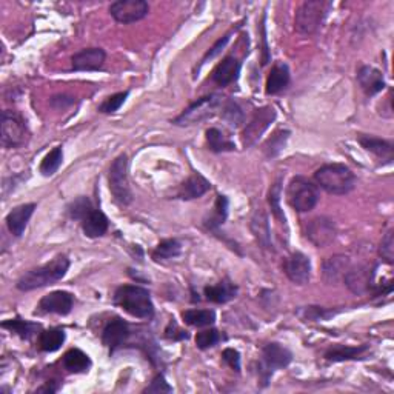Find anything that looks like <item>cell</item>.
Masks as SVG:
<instances>
[{"label":"cell","mask_w":394,"mask_h":394,"mask_svg":"<svg viewBox=\"0 0 394 394\" xmlns=\"http://www.w3.org/2000/svg\"><path fill=\"white\" fill-rule=\"evenodd\" d=\"M288 85H290V70H288V65L284 62H278L271 68L270 74H268L265 85L267 93L279 94L287 90Z\"/></svg>","instance_id":"484cf974"},{"label":"cell","mask_w":394,"mask_h":394,"mask_svg":"<svg viewBox=\"0 0 394 394\" xmlns=\"http://www.w3.org/2000/svg\"><path fill=\"white\" fill-rule=\"evenodd\" d=\"M284 271L293 284L307 285L311 278V260L304 253L296 251L285 259Z\"/></svg>","instance_id":"5bb4252c"},{"label":"cell","mask_w":394,"mask_h":394,"mask_svg":"<svg viewBox=\"0 0 394 394\" xmlns=\"http://www.w3.org/2000/svg\"><path fill=\"white\" fill-rule=\"evenodd\" d=\"M288 137H290V131H278V133L273 134L270 139L267 141L264 151L267 157H274L278 156L282 149L285 148V143L288 141Z\"/></svg>","instance_id":"74e56055"},{"label":"cell","mask_w":394,"mask_h":394,"mask_svg":"<svg viewBox=\"0 0 394 394\" xmlns=\"http://www.w3.org/2000/svg\"><path fill=\"white\" fill-rule=\"evenodd\" d=\"M287 200L296 211H311L319 202V189L305 177H293L287 188Z\"/></svg>","instance_id":"8992f818"},{"label":"cell","mask_w":394,"mask_h":394,"mask_svg":"<svg viewBox=\"0 0 394 394\" xmlns=\"http://www.w3.org/2000/svg\"><path fill=\"white\" fill-rule=\"evenodd\" d=\"M67 334L61 328H51L39 334V348L45 353H54L65 344Z\"/></svg>","instance_id":"f546056e"},{"label":"cell","mask_w":394,"mask_h":394,"mask_svg":"<svg viewBox=\"0 0 394 394\" xmlns=\"http://www.w3.org/2000/svg\"><path fill=\"white\" fill-rule=\"evenodd\" d=\"M369 345H360V346H345L338 345L330 348L325 353V359L328 362H344V360H353L360 359L364 356V353L369 351Z\"/></svg>","instance_id":"f1b7e54d"},{"label":"cell","mask_w":394,"mask_h":394,"mask_svg":"<svg viewBox=\"0 0 394 394\" xmlns=\"http://www.w3.org/2000/svg\"><path fill=\"white\" fill-rule=\"evenodd\" d=\"M62 162H63V149L62 147H56L43 157V160L41 163V173L47 177L52 176L54 173H57L59 168H61Z\"/></svg>","instance_id":"8d00e7d4"},{"label":"cell","mask_w":394,"mask_h":394,"mask_svg":"<svg viewBox=\"0 0 394 394\" xmlns=\"http://www.w3.org/2000/svg\"><path fill=\"white\" fill-rule=\"evenodd\" d=\"M59 391V385H54V382H48L47 385H43L42 388H39L37 393H56Z\"/></svg>","instance_id":"f907efd6"},{"label":"cell","mask_w":394,"mask_h":394,"mask_svg":"<svg viewBox=\"0 0 394 394\" xmlns=\"http://www.w3.org/2000/svg\"><path fill=\"white\" fill-rule=\"evenodd\" d=\"M91 209H93V205H91V200L88 197L81 196L79 199H76L74 202L70 203L68 207V214L71 219L76 220H82L85 216H87Z\"/></svg>","instance_id":"ab89813d"},{"label":"cell","mask_w":394,"mask_h":394,"mask_svg":"<svg viewBox=\"0 0 394 394\" xmlns=\"http://www.w3.org/2000/svg\"><path fill=\"white\" fill-rule=\"evenodd\" d=\"M222 97L218 94L205 96L199 98V101L189 105V107L183 111V113L176 117L174 123L182 125V127H188V125H194L209 119L213 117L222 107Z\"/></svg>","instance_id":"ba28073f"},{"label":"cell","mask_w":394,"mask_h":394,"mask_svg":"<svg viewBox=\"0 0 394 394\" xmlns=\"http://www.w3.org/2000/svg\"><path fill=\"white\" fill-rule=\"evenodd\" d=\"M110 191L113 194L117 205L128 207L133 202V191L129 187L128 179V157L127 154H121L116 157L110 167Z\"/></svg>","instance_id":"5b68a950"},{"label":"cell","mask_w":394,"mask_h":394,"mask_svg":"<svg viewBox=\"0 0 394 394\" xmlns=\"http://www.w3.org/2000/svg\"><path fill=\"white\" fill-rule=\"evenodd\" d=\"M228 199L225 196H218L214 203L213 213L209 214V218L205 220V225L209 229H218L223 222L228 218Z\"/></svg>","instance_id":"836d02e7"},{"label":"cell","mask_w":394,"mask_h":394,"mask_svg":"<svg viewBox=\"0 0 394 394\" xmlns=\"http://www.w3.org/2000/svg\"><path fill=\"white\" fill-rule=\"evenodd\" d=\"M240 73V62L234 56H228L213 71V82L219 87H228L238 81Z\"/></svg>","instance_id":"44dd1931"},{"label":"cell","mask_w":394,"mask_h":394,"mask_svg":"<svg viewBox=\"0 0 394 394\" xmlns=\"http://www.w3.org/2000/svg\"><path fill=\"white\" fill-rule=\"evenodd\" d=\"M165 338L169 340H183V339H188L189 334L187 331L180 330V328L177 326L176 322L172 320L169 322V325L167 326V330H165Z\"/></svg>","instance_id":"c3c4849f"},{"label":"cell","mask_w":394,"mask_h":394,"mask_svg":"<svg viewBox=\"0 0 394 394\" xmlns=\"http://www.w3.org/2000/svg\"><path fill=\"white\" fill-rule=\"evenodd\" d=\"M238 285H234L229 279H225L216 285L205 287V291L203 293H205V298L209 302H214V304H227V302L233 300L236 296H238Z\"/></svg>","instance_id":"d4e9b609"},{"label":"cell","mask_w":394,"mask_h":394,"mask_svg":"<svg viewBox=\"0 0 394 394\" xmlns=\"http://www.w3.org/2000/svg\"><path fill=\"white\" fill-rule=\"evenodd\" d=\"M182 251V244L177 239H165L162 240L159 245L154 248L153 251V259L154 260H167L177 258Z\"/></svg>","instance_id":"d590c367"},{"label":"cell","mask_w":394,"mask_h":394,"mask_svg":"<svg viewBox=\"0 0 394 394\" xmlns=\"http://www.w3.org/2000/svg\"><path fill=\"white\" fill-rule=\"evenodd\" d=\"M231 34H233V31H229L228 34H225V36H223L222 39H219V41L216 42L211 48H209V51L207 52L205 57L202 59V65H203V63H207V62H208V59H213V57L218 56L219 52H220L223 48H225V45L229 42V37H231Z\"/></svg>","instance_id":"7dc6e473"},{"label":"cell","mask_w":394,"mask_h":394,"mask_svg":"<svg viewBox=\"0 0 394 394\" xmlns=\"http://www.w3.org/2000/svg\"><path fill=\"white\" fill-rule=\"evenodd\" d=\"M30 137L23 117L16 111L6 110L2 113V145L5 148H19Z\"/></svg>","instance_id":"9c48e42d"},{"label":"cell","mask_w":394,"mask_h":394,"mask_svg":"<svg viewBox=\"0 0 394 394\" xmlns=\"http://www.w3.org/2000/svg\"><path fill=\"white\" fill-rule=\"evenodd\" d=\"M114 304L134 318L151 319L154 316V305L153 300H151V294L142 287H119L114 293Z\"/></svg>","instance_id":"7a4b0ae2"},{"label":"cell","mask_w":394,"mask_h":394,"mask_svg":"<svg viewBox=\"0 0 394 394\" xmlns=\"http://www.w3.org/2000/svg\"><path fill=\"white\" fill-rule=\"evenodd\" d=\"M129 325L121 318L111 319L107 325H105L102 331V342L105 346H108L111 353H113L117 346L127 342L129 338Z\"/></svg>","instance_id":"e0dca14e"},{"label":"cell","mask_w":394,"mask_h":394,"mask_svg":"<svg viewBox=\"0 0 394 394\" xmlns=\"http://www.w3.org/2000/svg\"><path fill=\"white\" fill-rule=\"evenodd\" d=\"M222 340H225V336H223L222 333H219L218 330H205V331H200L197 333L196 336V345L197 348H200V350H208V348H213L218 345Z\"/></svg>","instance_id":"f35d334b"},{"label":"cell","mask_w":394,"mask_h":394,"mask_svg":"<svg viewBox=\"0 0 394 394\" xmlns=\"http://www.w3.org/2000/svg\"><path fill=\"white\" fill-rule=\"evenodd\" d=\"M81 225H82L85 236H88V238L94 239V238H101V236H103L105 233L108 231L110 220H108L107 216L101 211V209L93 208L81 220Z\"/></svg>","instance_id":"603a6c76"},{"label":"cell","mask_w":394,"mask_h":394,"mask_svg":"<svg viewBox=\"0 0 394 394\" xmlns=\"http://www.w3.org/2000/svg\"><path fill=\"white\" fill-rule=\"evenodd\" d=\"M209 189H211V183H209V180L205 179L202 174L196 173L182 183L179 189H177L176 196L182 200H193L199 199L203 194H207Z\"/></svg>","instance_id":"ffe728a7"},{"label":"cell","mask_w":394,"mask_h":394,"mask_svg":"<svg viewBox=\"0 0 394 394\" xmlns=\"http://www.w3.org/2000/svg\"><path fill=\"white\" fill-rule=\"evenodd\" d=\"M336 225H334V222L330 218H325V216L311 219L305 227L307 239L318 248H325L333 244V240L336 239Z\"/></svg>","instance_id":"8fae6325"},{"label":"cell","mask_w":394,"mask_h":394,"mask_svg":"<svg viewBox=\"0 0 394 394\" xmlns=\"http://www.w3.org/2000/svg\"><path fill=\"white\" fill-rule=\"evenodd\" d=\"M207 142L209 149L214 151V153H225V151L236 149L234 143L218 128L207 129Z\"/></svg>","instance_id":"1f68e13d"},{"label":"cell","mask_w":394,"mask_h":394,"mask_svg":"<svg viewBox=\"0 0 394 394\" xmlns=\"http://www.w3.org/2000/svg\"><path fill=\"white\" fill-rule=\"evenodd\" d=\"M128 91H122V93H116L113 96H110L105 98V101L101 103V107H98V111L103 114H111V113H116L117 110H119L122 105L125 103L128 97Z\"/></svg>","instance_id":"60d3db41"},{"label":"cell","mask_w":394,"mask_h":394,"mask_svg":"<svg viewBox=\"0 0 394 394\" xmlns=\"http://www.w3.org/2000/svg\"><path fill=\"white\" fill-rule=\"evenodd\" d=\"M280 179L274 183V185L271 187L270 189V196H268V200H270V205H271V209H273V213L278 216V219L282 220V222H285V216L282 214L280 211V193H282V185H280Z\"/></svg>","instance_id":"7bdbcfd3"},{"label":"cell","mask_w":394,"mask_h":394,"mask_svg":"<svg viewBox=\"0 0 394 394\" xmlns=\"http://www.w3.org/2000/svg\"><path fill=\"white\" fill-rule=\"evenodd\" d=\"M333 3L325 2V0H307L302 3L294 17V28L304 36H311L316 32L325 17L330 12Z\"/></svg>","instance_id":"277c9868"},{"label":"cell","mask_w":394,"mask_h":394,"mask_svg":"<svg viewBox=\"0 0 394 394\" xmlns=\"http://www.w3.org/2000/svg\"><path fill=\"white\" fill-rule=\"evenodd\" d=\"M293 354L284 345L271 342L264 346L262 350V359L259 362V377L262 380V386H267L273 373L276 370L285 369L291 364Z\"/></svg>","instance_id":"52a82bcc"},{"label":"cell","mask_w":394,"mask_h":394,"mask_svg":"<svg viewBox=\"0 0 394 394\" xmlns=\"http://www.w3.org/2000/svg\"><path fill=\"white\" fill-rule=\"evenodd\" d=\"M276 119V110L273 107H262L259 110L254 111L253 119L249 121L247 125V128L242 133V143H244L245 148L253 147L256 142H258L262 134L265 133L268 127L274 122Z\"/></svg>","instance_id":"30bf717a"},{"label":"cell","mask_w":394,"mask_h":394,"mask_svg":"<svg viewBox=\"0 0 394 394\" xmlns=\"http://www.w3.org/2000/svg\"><path fill=\"white\" fill-rule=\"evenodd\" d=\"M251 231L262 248H271V229L268 223V216L264 209H256L251 219Z\"/></svg>","instance_id":"4316f807"},{"label":"cell","mask_w":394,"mask_h":394,"mask_svg":"<svg viewBox=\"0 0 394 394\" xmlns=\"http://www.w3.org/2000/svg\"><path fill=\"white\" fill-rule=\"evenodd\" d=\"M149 5L145 0H117L110 5V12L119 23H133L147 17Z\"/></svg>","instance_id":"7c38bea8"},{"label":"cell","mask_w":394,"mask_h":394,"mask_svg":"<svg viewBox=\"0 0 394 394\" xmlns=\"http://www.w3.org/2000/svg\"><path fill=\"white\" fill-rule=\"evenodd\" d=\"M357 141L366 151H370L374 156H377L379 159H384L386 162L393 160L394 156V145L390 141L379 139V137L369 136V134H359Z\"/></svg>","instance_id":"cb8c5ba5"},{"label":"cell","mask_w":394,"mask_h":394,"mask_svg":"<svg viewBox=\"0 0 394 394\" xmlns=\"http://www.w3.org/2000/svg\"><path fill=\"white\" fill-rule=\"evenodd\" d=\"M374 270L376 268L370 265L350 267V270L344 276L345 285L350 288L351 293L357 296L369 293L374 284Z\"/></svg>","instance_id":"9a60e30c"},{"label":"cell","mask_w":394,"mask_h":394,"mask_svg":"<svg viewBox=\"0 0 394 394\" xmlns=\"http://www.w3.org/2000/svg\"><path fill=\"white\" fill-rule=\"evenodd\" d=\"M36 209V203H23V205L16 207L12 211L6 216V227L14 238H21L23 234L26 225L31 219L32 213Z\"/></svg>","instance_id":"d6986e66"},{"label":"cell","mask_w":394,"mask_h":394,"mask_svg":"<svg viewBox=\"0 0 394 394\" xmlns=\"http://www.w3.org/2000/svg\"><path fill=\"white\" fill-rule=\"evenodd\" d=\"M222 359L223 362L228 364L229 366L234 371H240V353L238 350H234V348H227V350H223L222 353Z\"/></svg>","instance_id":"bcb514c9"},{"label":"cell","mask_w":394,"mask_h":394,"mask_svg":"<svg viewBox=\"0 0 394 394\" xmlns=\"http://www.w3.org/2000/svg\"><path fill=\"white\" fill-rule=\"evenodd\" d=\"M107 54L102 48H85L71 57L74 71H98L103 68Z\"/></svg>","instance_id":"2e32d148"},{"label":"cell","mask_w":394,"mask_h":394,"mask_svg":"<svg viewBox=\"0 0 394 394\" xmlns=\"http://www.w3.org/2000/svg\"><path fill=\"white\" fill-rule=\"evenodd\" d=\"M182 319L191 326H209L214 324L216 313L213 310H187L182 313Z\"/></svg>","instance_id":"d6a6232c"},{"label":"cell","mask_w":394,"mask_h":394,"mask_svg":"<svg viewBox=\"0 0 394 394\" xmlns=\"http://www.w3.org/2000/svg\"><path fill=\"white\" fill-rule=\"evenodd\" d=\"M357 82L366 96H376L385 88L384 74L370 65H364L359 68Z\"/></svg>","instance_id":"ac0fdd59"},{"label":"cell","mask_w":394,"mask_h":394,"mask_svg":"<svg viewBox=\"0 0 394 394\" xmlns=\"http://www.w3.org/2000/svg\"><path fill=\"white\" fill-rule=\"evenodd\" d=\"M74 305V296L68 291H52L47 296H43L37 305L39 314H61L67 316L71 313Z\"/></svg>","instance_id":"4fadbf2b"},{"label":"cell","mask_w":394,"mask_h":394,"mask_svg":"<svg viewBox=\"0 0 394 394\" xmlns=\"http://www.w3.org/2000/svg\"><path fill=\"white\" fill-rule=\"evenodd\" d=\"M62 364L65 370L68 373H87L91 369V359L87 353H83L79 348H71L62 359Z\"/></svg>","instance_id":"83f0119b"},{"label":"cell","mask_w":394,"mask_h":394,"mask_svg":"<svg viewBox=\"0 0 394 394\" xmlns=\"http://www.w3.org/2000/svg\"><path fill=\"white\" fill-rule=\"evenodd\" d=\"M314 180L328 194L336 196L348 194L356 185V176L342 163H328V165L320 167L314 173Z\"/></svg>","instance_id":"3957f363"},{"label":"cell","mask_w":394,"mask_h":394,"mask_svg":"<svg viewBox=\"0 0 394 394\" xmlns=\"http://www.w3.org/2000/svg\"><path fill=\"white\" fill-rule=\"evenodd\" d=\"M350 258L342 254L331 256L330 259H326L324 262V268H322V274H324V279L326 284H338L340 279H344V276L346 271L350 270Z\"/></svg>","instance_id":"7402d4cb"},{"label":"cell","mask_w":394,"mask_h":394,"mask_svg":"<svg viewBox=\"0 0 394 394\" xmlns=\"http://www.w3.org/2000/svg\"><path fill=\"white\" fill-rule=\"evenodd\" d=\"M222 119L227 122L229 128H239L245 121V114L238 102L228 101L222 105Z\"/></svg>","instance_id":"e575fe53"},{"label":"cell","mask_w":394,"mask_h":394,"mask_svg":"<svg viewBox=\"0 0 394 394\" xmlns=\"http://www.w3.org/2000/svg\"><path fill=\"white\" fill-rule=\"evenodd\" d=\"M74 103V98L73 97H67V96H54L51 98V105L54 108H65V107H70V105Z\"/></svg>","instance_id":"681fc988"},{"label":"cell","mask_w":394,"mask_h":394,"mask_svg":"<svg viewBox=\"0 0 394 394\" xmlns=\"http://www.w3.org/2000/svg\"><path fill=\"white\" fill-rule=\"evenodd\" d=\"M2 328H5V330H10L11 333H16L19 338L30 340L39 330H41V324H34V322L22 320V319H10V320L3 322Z\"/></svg>","instance_id":"4dcf8cb0"},{"label":"cell","mask_w":394,"mask_h":394,"mask_svg":"<svg viewBox=\"0 0 394 394\" xmlns=\"http://www.w3.org/2000/svg\"><path fill=\"white\" fill-rule=\"evenodd\" d=\"M379 256L388 265L394 264V231L393 229H388V231L385 233L382 242H380Z\"/></svg>","instance_id":"b9f144b4"},{"label":"cell","mask_w":394,"mask_h":394,"mask_svg":"<svg viewBox=\"0 0 394 394\" xmlns=\"http://www.w3.org/2000/svg\"><path fill=\"white\" fill-rule=\"evenodd\" d=\"M172 391H173V386L168 385L165 377H163V374H157V376L153 379V382L147 386L143 393H172Z\"/></svg>","instance_id":"f6af8a7d"},{"label":"cell","mask_w":394,"mask_h":394,"mask_svg":"<svg viewBox=\"0 0 394 394\" xmlns=\"http://www.w3.org/2000/svg\"><path fill=\"white\" fill-rule=\"evenodd\" d=\"M68 270L70 260L67 256H57L56 259H52L48 264L26 271L17 280V288L21 291H32L37 290V288L52 285L54 282L63 279Z\"/></svg>","instance_id":"6da1fadb"},{"label":"cell","mask_w":394,"mask_h":394,"mask_svg":"<svg viewBox=\"0 0 394 394\" xmlns=\"http://www.w3.org/2000/svg\"><path fill=\"white\" fill-rule=\"evenodd\" d=\"M299 316L304 320H325L331 316V311H325L324 308L319 307H305L298 311Z\"/></svg>","instance_id":"ee69618b"}]
</instances>
